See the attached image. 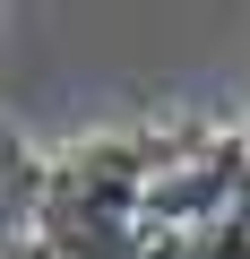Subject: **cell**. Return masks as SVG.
I'll return each mask as SVG.
<instances>
[{
    "mask_svg": "<svg viewBox=\"0 0 250 259\" xmlns=\"http://www.w3.org/2000/svg\"><path fill=\"white\" fill-rule=\"evenodd\" d=\"M241 147H250V130H241Z\"/></svg>",
    "mask_w": 250,
    "mask_h": 259,
    "instance_id": "obj_1",
    "label": "cell"
}]
</instances>
